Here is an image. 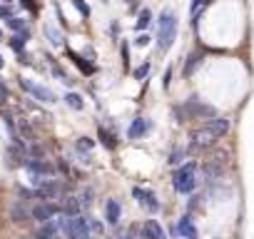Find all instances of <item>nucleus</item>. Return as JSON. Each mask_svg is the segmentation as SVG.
Returning <instances> with one entry per match:
<instances>
[{"mask_svg": "<svg viewBox=\"0 0 254 239\" xmlns=\"http://www.w3.org/2000/svg\"><path fill=\"white\" fill-rule=\"evenodd\" d=\"M232 122L229 117H212L207 122L192 132V142H190V150L192 152H202V150H212L227 132H229Z\"/></svg>", "mask_w": 254, "mask_h": 239, "instance_id": "nucleus-1", "label": "nucleus"}, {"mask_svg": "<svg viewBox=\"0 0 254 239\" xmlns=\"http://www.w3.org/2000/svg\"><path fill=\"white\" fill-rule=\"evenodd\" d=\"M175 112H177L180 120H185V117H187V120H212V117H217V115H214V107L207 105L204 100H199L197 95H192L190 100H185V105L177 107Z\"/></svg>", "mask_w": 254, "mask_h": 239, "instance_id": "nucleus-2", "label": "nucleus"}, {"mask_svg": "<svg viewBox=\"0 0 254 239\" xmlns=\"http://www.w3.org/2000/svg\"><path fill=\"white\" fill-rule=\"evenodd\" d=\"M177 25H180L177 13L175 10H162V15H160V35H157L160 50H170L172 48V43L177 38Z\"/></svg>", "mask_w": 254, "mask_h": 239, "instance_id": "nucleus-3", "label": "nucleus"}, {"mask_svg": "<svg viewBox=\"0 0 254 239\" xmlns=\"http://www.w3.org/2000/svg\"><path fill=\"white\" fill-rule=\"evenodd\" d=\"M194 170H197V165H194V162H187V165H182V167L172 175V187H175L180 194H192V192H194V187H197Z\"/></svg>", "mask_w": 254, "mask_h": 239, "instance_id": "nucleus-4", "label": "nucleus"}, {"mask_svg": "<svg viewBox=\"0 0 254 239\" xmlns=\"http://www.w3.org/2000/svg\"><path fill=\"white\" fill-rule=\"evenodd\" d=\"M18 82H20V87H23L28 95H33L35 100H40V102H45V105L58 102V97H55L53 90H48V87H43V85H38V82H33V80H28V77H18Z\"/></svg>", "mask_w": 254, "mask_h": 239, "instance_id": "nucleus-5", "label": "nucleus"}, {"mask_svg": "<svg viewBox=\"0 0 254 239\" xmlns=\"http://www.w3.org/2000/svg\"><path fill=\"white\" fill-rule=\"evenodd\" d=\"M132 197L147 209V212H160L162 209V204H160V199H157V194L155 192H150V189H142V187H132Z\"/></svg>", "mask_w": 254, "mask_h": 239, "instance_id": "nucleus-6", "label": "nucleus"}, {"mask_svg": "<svg viewBox=\"0 0 254 239\" xmlns=\"http://www.w3.org/2000/svg\"><path fill=\"white\" fill-rule=\"evenodd\" d=\"M58 212H60L58 204H53V202H43V204L30 207V219H35V222H40V224H48V222H53V217H55Z\"/></svg>", "mask_w": 254, "mask_h": 239, "instance_id": "nucleus-7", "label": "nucleus"}, {"mask_svg": "<svg viewBox=\"0 0 254 239\" xmlns=\"http://www.w3.org/2000/svg\"><path fill=\"white\" fill-rule=\"evenodd\" d=\"M25 170H28L33 177H45V175H53V172H55V167H53L50 162H45V160H33V157L25 160Z\"/></svg>", "mask_w": 254, "mask_h": 239, "instance_id": "nucleus-8", "label": "nucleus"}, {"mask_svg": "<svg viewBox=\"0 0 254 239\" xmlns=\"http://www.w3.org/2000/svg\"><path fill=\"white\" fill-rule=\"evenodd\" d=\"M150 130H152V122H150V120L137 117V120H132V125L127 127V137H130V140H140V137H145Z\"/></svg>", "mask_w": 254, "mask_h": 239, "instance_id": "nucleus-9", "label": "nucleus"}, {"mask_svg": "<svg viewBox=\"0 0 254 239\" xmlns=\"http://www.w3.org/2000/svg\"><path fill=\"white\" fill-rule=\"evenodd\" d=\"M140 232H142V239H167V234H165V229L157 219H147Z\"/></svg>", "mask_w": 254, "mask_h": 239, "instance_id": "nucleus-10", "label": "nucleus"}, {"mask_svg": "<svg viewBox=\"0 0 254 239\" xmlns=\"http://www.w3.org/2000/svg\"><path fill=\"white\" fill-rule=\"evenodd\" d=\"M8 217L13 222H28L30 219V207H25L23 199H15L10 207H8Z\"/></svg>", "mask_w": 254, "mask_h": 239, "instance_id": "nucleus-11", "label": "nucleus"}, {"mask_svg": "<svg viewBox=\"0 0 254 239\" xmlns=\"http://www.w3.org/2000/svg\"><path fill=\"white\" fill-rule=\"evenodd\" d=\"M5 160H8V167H25V160H28L25 147H10L5 152Z\"/></svg>", "mask_w": 254, "mask_h": 239, "instance_id": "nucleus-12", "label": "nucleus"}, {"mask_svg": "<svg viewBox=\"0 0 254 239\" xmlns=\"http://www.w3.org/2000/svg\"><path fill=\"white\" fill-rule=\"evenodd\" d=\"M120 217H122L120 202H117V199H107V202H105V219H107V224H117Z\"/></svg>", "mask_w": 254, "mask_h": 239, "instance_id": "nucleus-13", "label": "nucleus"}, {"mask_svg": "<svg viewBox=\"0 0 254 239\" xmlns=\"http://www.w3.org/2000/svg\"><path fill=\"white\" fill-rule=\"evenodd\" d=\"M180 234H182L185 239H199V237H197V227H194V222H192L190 214H185V217L180 219Z\"/></svg>", "mask_w": 254, "mask_h": 239, "instance_id": "nucleus-14", "label": "nucleus"}, {"mask_svg": "<svg viewBox=\"0 0 254 239\" xmlns=\"http://www.w3.org/2000/svg\"><path fill=\"white\" fill-rule=\"evenodd\" d=\"M67 55H70V60L80 67V72H85V75H92V72H95V65H92V62H87L82 55H77V53H72V50H67Z\"/></svg>", "mask_w": 254, "mask_h": 239, "instance_id": "nucleus-15", "label": "nucleus"}, {"mask_svg": "<svg viewBox=\"0 0 254 239\" xmlns=\"http://www.w3.org/2000/svg\"><path fill=\"white\" fill-rule=\"evenodd\" d=\"M58 232H60L58 219H53V222H48V224H43V227L38 229V239H55Z\"/></svg>", "mask_w": 254, "mask_h": 239, "instance_id": "nucleus-16", "label": "nucleus"}, {"mask_svg": "<svg viewBox=\"0 0 254 239\" xmlns=\"http://www.w3.org/2000/svg\"><path fill=\"white\" fill-rule=\"evenodd\" d=\"M60 212H63L65 217H77V212H80V202H77V197H67V199L60 204Z\"/></svg>", "mask_w": 254, "mask_h": 239, "instance_id": "nucleus-17", "label": "nucleus"}, {"mask_svg": "<svg viewBox=\"0 0 254 239\" xmlns=\"http://www.w3.org/2000/svg\"><path fill=\"white\" fill-rule=\"evenodd\" d=\"M45 35H48V40H50V45H55V48H60L63 43H65V38H63V33L58 30V28H53L50 23H45Z\"/></svg>", "mask_w": 254, "mask_h": 239, "instance_id": "nucleus-18", "label": "nucleus"}, {"mask_svg": "<svg viewBox=\"0 0 254 239\" xmlns=\"http://www.w3.org/2000/svg\"><path fill=\"white\" fill-rule=\"evenodd\" d=\"M150 23H152V10H150V8H142V10H140V15H137L135 30H137V33H142L145 28H150Z\"/></svg>", "mask_w": 254, "mask_h": 239, "instance_id": "nucleus-19", "label": "nucleus"}, {"mask_svg": "<svg viewBox=\"0 0 254 239\" xmlns=\"http://www.w3.org/2000/svg\"><path fill=\"white\" fill-rule=\"evenodd\" d=\"M5 25H8L15 35H30V33H28V25H25L23 18H15V15H13L10 20H5Z\"/></svg>", "mask_w": 254, "mask_h": 239, "instance_id": "nucleus-20", "label": "nucleus"}, {"mask_svg": "<svg viewBox=\"0 0 254 239\" xmlns=\"http://www.w3.org/2000/svg\"><path fill=\"white\" fill-rule=\"evenodd\" d=\"M100 142H102L107 150H115V147H117V140H115V135H112L110 130H105V127H100Z\"/></svg>", "mask_w": 254, "mask_h": 239, "instance_id": "nucleus-21", "label": "nucleus"}, {"mask_svg": "<svg viewBox=\"0 0 254 239\" xmlns=\"http://www.w3.org/2000/svg\"><path fill=\"white\" fill-rule=\"evenodd\" d=\"M28 38H30V35H13L8 43H10V48H13L15 53L23 55V50H25V40H28Z\"/></svg>", "mask_w": 254, "mask_h": 239, "instance_id": "nucleus-22", "label": "nucleus"}, {"mask_svg": "<svg viewBox=\"0 0 254 239\" xmlns=\"http://www.w3.org/2000/svg\"><path fill=\"white\" fill-rule=\"evenodd\" d=\"M65 102H67V107H72V110H82V107H85V102H82V97H80L77 92H67V95H65Z\"/></svg>", "mask_w": 254, "mask_h": 239, "instance_id": "nucleus-23", "label": "nucleus"}, {"mask_svg": "<svg viewBox=\"0 0 254 239\" xmlns=\"http://www.w3.org/2000/svg\"><path fill=\"white\" fill-rule=\"evenodd\" d=\"M207 8H209V3H204V0H197V3H192V25H197L199 13H204Z\"/></svg>", "mask_w": 254, "mask_h": 239, "instance_id": "nucleus-24", "label": "nucleus"}, {"mask_svg": "<svg viewBox=\"0 0 254 239\" xmlns=\"http://www.w3.org/2000/svg\"><path fill=\"white\" fill-rule=\"evenodd\" d=\"M199 65V53H192L190 58H187V65H185V75H192V70Z\"/></svg>", "mask_w": 254, "mask_h": 239, "instance_id": "nucleus-25", "label": "nucleus"}, {"mask_svg": "<svg viewBox=\"0 0 254 239\" xmlns=\"http://www.w3.org/2000/svg\"><path fill=\"white\" fill-rule=\"evenodd\" d=\"M147 72H150V62H142V65L135 70V80H145V77H147Z\"/></svg>", "mask_w": 254, "mask_h": 239, "instance_id": "nucleus-26", "label": "nucleus"}, {"mask_svg": "<svg viewBox=\"0 0 254 239\" xmlns=\"http://www.w3.org/2000/svg\"><path fill=\"white\" fill-rule=\"evenodd\" d=\"M77 202H80V207H90V204H92V189H85Z\"/></svg>", "mask_w": 254, "mask_h": 239, "instance_id": "nucleus-27", "label": "nucleus"}, {"mask_svg": "<svg viewBox=\"0 0 254 239\" xmlns=\"http://www.w3.org/2000/svg\"><path fill=\"white\" fill-rule=\"evenodd\" d=\"M92 147H95V142H92L90 137H80V140H77V150H85V152H87V150H92Z\"/></svg>", "mask_w": 254, "mask_h": 239, "instance_id": "nucleus-28", "label": "nucleus"}, {"mask_svg": "<svg viewBox=\"0 0 254 239\" xmlns=\"http://www.w3.org/2000/svg\"><path fill=\"white\" fill-rule=\"evenodd\" d=\"M75 8L82 13V18H87V15H90V5H87V3H82V0H75Z\"/></svg>", "mask_w": 254, "mask_h": 239, "instance_id": "nucleus-29", "label": "nucleus"}, {"mask_svg": "<svg viewBox=\"0 0 254 239\" xmlns=\"http://www.w3.org/2000/svg\"><path fill=\"white\" fill-rule=\"evenodd\" d=\"M122 65L130 67V50H127V43H122Z\"/></svg>", "mask_w": 254, "mask_h": 239, "instance_id": "nucleus-30", "label": "nucleus"}, {"mask_svg": "<svg viewBox=\"0 0 254 239\" xmlns=\"http://www.w3.org/2000/svg\"><path fill=\"white\" fill-rule=\"evenodd\" d=\"M0 15H3L5 20H10L13 18V8L10 5H0Z\"/></svg>", "mask_w": 254, "mask_h": 239, "instance_id": "nucleus-31", "label": "nucleus"}, {"mask_svg": "<svg viewBox=\"0 0 254 239\" xmlns=\"http://www.w3.org/2000/svg\"><path fill=\"white\" fill-rule=\"evenodd\" d=\"M147 43H150V35H137V38H135V45H137V48H145Z\"/></svg>", "mask_w": 254, "mask_h": 239, "instance_id": "nucleus-32", "label": "nucleus"}, {"mask_svg": "<svg viewBox=\"0 0 254 239\" xmlns=\"http://www.w3.org/2000/svg\"><path fill=\"white\" fill-rule=\"evenodd\" d=\"M170 82H172V67H167V72H165V77H162V87L167 90V87H170Z\"/></svg>", "mask_w": 254, "mask_h": 239, "instance_id": "nucleus-33", "label": "nucleus"}, {"mask_svg": "<svg viewBox=\"0 0 254 239\" xmlns=\"http://www.w3.org/2000/svg\"><path fill=\"white\" fill-rule=\"evenodd\" d=\"M182 157H185V152H182V150H175V152H172V157H170V162H172V165H177V162H182Z\"/></svg>", "mask_w": 254, "mask_h": 239, "instance_id": "nucleus-34", "label": "nucleus"}, {"mask_svg": "<svg viewBox=\"0 0 254 239\" xmlns=\"http://www.w3.org/2000/svg\"><path fill=\"white\" fill-rule=\"evenodd\" d=\"M23 8H28L30 13H38V5H35V3H28V0H25V3H23Z\"/></svg>", "mask_w": 254, "mask_h": 239, "instance_id": "nucleus-35", "label": "nucleus"}, {"mask_svg": "<svg viewBox=\"0 0 254 239\" xmlns=\"http://www.w3.org/2000/svg\"><path fill=\"white\" fill-rule=\"evenodd\" d=\"M5 100H8V95H5V92H0V107L5 105Z\"/></svg>", "mask_w": 254, "mask_h": 239, "instance_id": "nucleus-36", "label": "nucleus"}, {"mask_svg": "<svg viewBox=\"0 0 254 239\" xmlns=\"http://www.w3.org/2000/svg\"><path fill=\"white\" fill-rule=\"evenodd\" d=\"M3 62H5V60H3V55H0V67H3Z\"/></svg>", "mask_w": 254, "mask_h": 239, "instance_id": "nucleus-37", "label": "nucleus"}]
</instances>
